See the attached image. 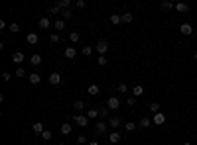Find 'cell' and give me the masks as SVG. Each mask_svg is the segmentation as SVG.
I'll return each instance as SVG.
<instances>
[{
    "mask_svg": "<svg viewBox=\"0 0 197 145\" xmlns=\"http://www.w3.org/2000/svg\"><path fill=\"white\" fill-rule=\"evenodd\" d=\"M95 49H97V53H99V55H105V53L109 51V41H106V39H101V41H97Z\"/></svg>",
    "mask_w": 197,
    "mask_h": 145,
    "instance_id": "6da1fadb",
    "label": "cell"
},
{
    "mask_svg": "<svg viewBox=\"0 0 197 145\" xmlns=\"http://www.w3.org/2000/svg\"><path fill=\"white\" fill-rule=\"evenodd\" d=\"M73 122H75L79 127H87V126H89V118H87V116H79V114H75V116H73Z\"/></svg>",
    "mask_w": 197,
    "mask_h": 145,
    "instance_id": "7a4b0ae2",
    "label": "cell"
},
{
    "mask_svg": "<svg viewBox=\"0 0 197 145\" xmlns=\"http://www.w3.org/2000/svg\"><path fill=\"white\" fill-rule=\"evenodd\" d=\"M106 108H109V110H118L120 108V100L116 98V96L109 98V100H106Z\"/></svg>",
    "mask_w": 197,
    "mask_h": 145,
    "instance_id": "3957f363",
    "label": "cell"
},
{
    "mask_svg": "<svg viewBox=\"0 0 197 145\" xmlns=\"http://www.w3.org/2000/svg\"><path fill=\"white\" fill-rule=\"evenodd\" d=\"M47 80H49V84H53V87H57V84H61V83H63V79H61V75H59V73H51L49 77H47Z\"/></svg>",
    "mask_w": 197,
    "mask_h": 145,
    "instance_id": "277c9868",
    "label": "cell"
},
{
    "mask_svg": "<svg viewBox=\"0 0 197 145\" xmlns=\"http://www.w3.org/2000/svg\"><path fill=\"white\" fill-rule=\"evenodd\" d=\"M106 127H109V123H106L105 120H101V122L95 123V131H97V133H105V131H106Z\"/></svg>",
    "mask_w": 197,
    "mask_h": 145,
    "instance_id": "5b68a950",
    "label": "cell"
},
{
    "mask_svg": "<svg viewBox=\"0 0 197 145\" xmlns=\"http://www.w3.org/2000/svg\"><path fill=\"white\" fill-rule=\"evenodd\" d=\"M26 41H28L30 45H38V43H40V37H38V34H34V31H32V34H28Z\"/></svg>",
    "mask_w": 197,
    "mask_h": 145,
    "instance_id": "8992f818",
    "label": "cell"
},
{
    "mask_svg": "<svg viewBox=\"0 0 197 145\" xmlns=\"http://www.w3.org/2000/svg\"><path fill=\"white\" fill-rule=\"evenodd\" d=\"M162 123H166V116H164L162 112L154 114V126H162Z\"/></svg>",
    "mask_w": 197,
    "mask_h": 145,
    "instance_id": "52a82bcc",
    "label": "cell"
},
{
    "mask_svg": "<svg viewBox=\"0 0 197 145\" xmlns=\"http://www.w3.org/2000/svg\"><path fill=\"white\" fill-rule=\"evenodd\" d=\"M179 31H182L183 35H191L193 34V28H191V24H182L179 26Z\"/></svg>",
    "mask_w": 197,
    "mask_h": 145,
    "instance_id": "ba28073f",
    "label": "cell"
},
{
    "mask_svg": "<svg viewBox=\"0 0 197 145\" xmlns=\"http://www.w3.org/2000/svg\"><path fill=\"white\" fill-rule=\"evenodd\" d=\"M152 123H154V122L150 120V118H142V120L138 122V127H142V130H148V127H150Z\"/></svg>",
    "mask_w": 197,
    "mask_h": 145,
    "instance_id": "9c48e42d",
    "label": "cell"
},
{
    "mask_svg": "<svg viewBox=\"0 0 197 145\" xmlns=\"http://www.w3.org/2000/svg\"><path fill=\"white\" fill-rule=\"evenodd\" d=\"M59 131L63 133V135H69V133L73 131V126H71V123H61V126H59Z\"/></svg>",
    "mask_w": 197,
    "mask_h": 145,
    "instance_id": "30bf717a",
    "label": "cell"
},
{
    "mask_svg": "<svg viewBox=\"0 0 197 145\" xmlns=\"http://www.w3.org/2000/svg\"><path fill=\"white\" fill-rule=\"evenodd\" d=\"M24 59H26V55L22 51H16V53H12V61L14 63H24Z\"/></svg>",
    "mask_w": 197,
    "mask_h": 145,
    "instance_id": "8fae6325",
    "label": "cell"
},
{
    "mask_svg": "<svg viewBox=\"0 0 197 145\" xmlns=\"http://www.w3.org/2000/svg\"><path fill=\"white\" fill-rule=\"evenodd\" d=\"M32 130H34V133H38V135H41V133H44V123H41V122H36V123H32Z\"/></svg>",
    "mask_w": 197,
    "mask_h": 145,
    "instance_id": "7c38bea8",
    "label": "cell"
},
{
    "mask_svg": "<svg viewBox=\"0 0 197 145\" xmlns=\"http://www.w3.org/2000/svg\"><path fill=\"white\" fill-rule=\"evenodd\" d=\"M65 57L67 59H75L77 57V49L75 47H65Z\"/></svg>",
    "mask_w": 197,
    "mask_h": 145,
    "instance_id": "4fadbf2b",
    "label": "cell"
},
{
    "mask_svg": "<svg viewBox=\"0 0 197 145\" xmlns=\"http://www.w3.org/2000/svg\"><path fill=\"white\" fill-rule=\"evenodd\" d=\"M38 26H40L41 30H47V28H49V26H51V22H49V18H45V16H44V18H40Z\"/></svg>",
    "mask_w": 197,
    "mask_h": 145,
    "instance_id": "5bb4252c",
    "label": "cell"
},
{
    "mask_svg": "<svg viewBox=\"0 0 197 145\" xmlns=\"http://www.w3.org/2000/svg\"><path fill=\"white\" fill-rule=\"evenodd\" d=\"M120 139H122V135H120L118 131H113V133L109 135V141H110V143H120Z\"/></svg>",
    "mask_w": 197,
    "mask_h": 145,
    "instance_id": "9a60e30c",
    "label": "cell"
},
{
    "mask_svg": "<svg viewBox=\"0 0 197 145\" xmlns=\"http://www.w3.org/2000/svg\"><path fill=\"white\" fill-rule=\"evenodd\" d=\"M175 10H178L179 14H183V12H187V10H189V4H185V2H178V4H175Z\"/></svg>",
    "mask_w": 197,
    "mask_h": 145,
    "instance_id": "2e32d148",
    "label": "cell"
},
{
    "mask_svg": "<svg viewBox=\"0 0 197 145\" xmlns=\"http://www.w3.org/2000/svg\"><path fill=\"white\" fill-rule=\"evenodd\" d=\"M53 28H55L57 31H63V30H65V20L57 18V20H55V24H53Z\"/></svg>",
    "mask_w": 197,
    "mask_h": 145,
    "instance_id": "e0dca14e",
    "label": "cell"
},
{
    "mask_svg": "<svg viewBox=\"0 0 197 145\" xmlns=\"http://www.w3.org/2000/svg\"><path fill=\"white\" fill-rule=\"evenodd\" d=\"M30 65H34V67L41 65V55H38V53H36V55H32V57H30Z\"/></svg>",
    "mask_w": 197,
    "mask_h": 145,
    "instance_id": "ac0fdd59",
    "label": "cell"
},
{
    "mask_svg": "<svg viewBox=\"0 0 197 145\" xmlns=\"http://www.w3.org/2000/svg\"><path fill=\"white\" fill-rule=\"evenodd\" d=\"M28 80H30L32 84H38L40 80H41V77H40L38 73H30V75H28Z\"/></svg>",
    "mask_w": 197,
    "mask_h": 145,
    "instance_id": "d6986e66",
    "label": "cell"
},
{
    "mask_svg": "<svg viewBox=\"0 0 197 145\" xmlns=\"http://www.w3.org/2000/svg\"><path fill=\"white\" fill-rule=\"evenodd\" d=\"M118 126H120V118L118 116H114V118H110V120H109V127H114V130H116Z\"/></svg>",
    "mask_w": 197,
    "mask_h": 145,
    "instance_id": "ffe728a7",
    "label": "cell"
},
{
    "mask_svg": "<svg viewBox=\"0 0 197 145\" xmlns=\"http://www.w3.org/2000/svg\"><path fill=\"white\" fill-rule=\"evenodd\" d=\"M136 127H138L136 122H126V123H124V130H126V131H134Z\"/></svg>",
    "mask_w": 197,
    "mask_h": 145,
    "instance_id": "44dd1931",
    "label": "cell"
},
{
    "mask_svg": "<svg viewBox=\"0 0 197 145\" xmlns=\"http://www.w3.org/2000/svg\"><path fill=\"white\" fill-rule=\"evenodd\" d=\"M87 92L91 94V96H97V94H99V87H97V84H89Z\"/></svg>",
    "mask_w": 197,
    "mask_h": 145,
    "instance_id": "7402d4cb",
    "label": "cell"
},
{
    "mask_svg": "<svg viewBox=\"0 0 197 145\" xmlns=\"http://www.w3.org/2000/svg\"><path fill=\"white\" fill-rule=\"evenodd\" d=\"M142 92H144V88H142L140 84H136V87L132 88V96H136V98H138V96H142Z\"/></svg>",
    "mask_w": 197,
    "mask_h": 145,
    "instance_id": "603a6c76",
    "label": "cell"
},
{
    "mask_svg": "<svg viewBox=\"0 0 197 145\" xmlns=\"http://www.w3.org/2000/svg\"><path fill=\"white\" fill-rule=\"evenodd\" d=\"M132 20H134V16H132L130 12H124V14H122V22H124V24H130Z\"/></svg>",
    "mask_w": 197,
    "mask_h": 145,
    "instance_id": "cb8c5ba5",
    "label": "cell"
},
{
    "mask_svg": "<svg viewBox=\"0 0 197 145\" xmlns=\"http://www.w3.org/2000/svg\"><path fill=\"white\" fill-rule=\"evenodd\" d=\"M120 22H122V16L120 14H113V16H110V24L116 26V24H120Z\"/></svg>",
    "mask_w": 197,
    "mask_h": 145,
    "instance_id": "d4e9b609",
    "label": "cell"
},
{
    "mask_svg": "<svg viewBox=\"0 0 197 145\" xmlns=\"http://www.w3.org/2000/svg\"><path fill=\"white\" fill-rule=\"evenodd\" d=\"M87 118H89V120H95V118H99V110H87Z\"/></svg>",
    "mask_w": 197,
    "mask_h": 145,
    "instance_id": "484cf974",
    "label": "cell"
},
{
    "mask_svg": "<svg viewBox=\"0 0 197 145\" xmlns=\"http://www.w3.org/2000/svg\"><path fill=\"white\" fill-rule=\"evenodd\" d=\"M69 39H71V41H73V43H77V41H79V39H81V35H79V34H77V31H71V34H69Z\"/></svg>",
    "mask_w": 197,
    "mask_h": 145,
    "instance_id": "4316f807",
    "label": "cell"
},
{
    "mask_svg": "<svg viewBox=\"0 0 197 145\" xmlns=\"http://www.w3.org/2000/svg\"><path fill=\"white\" fill-rule=\"evenodd\" d=\"M73 108H75V110H83L85 108V102L83 100H75V102H73Z\"/></svg>",
    "mask_w": 197,
    "mask_h": 145,
    "instance_id": "83f0119b",
    "label": "cell"
},
{
    "mask_svg": "<svg viewBox=\"0 0 197 145\" xmlns=\"http://www.w3.org/2000/svg\"><path fill=\"white\" fill-rule=\"evenodd\" d=\"M69 18H73V12H71V10H63V12H61V20H69Z\"/></svg>",
    "mask_w": 197,
    "mask_h": 145,
    "instance_id": "f1b7e54d",
    "label": "cell"
},
{
    "mask_svg": "<svg viewBox=\"0 0 197 145\" xmlns=\"http://www.w3.org/2000/svg\"><path fill=\"white\" fill-rule=\"evenodd\" d=\"M162 8H164V10H172V8H175V4H173V2H168V0H164V2H162Z\"/></svg>",
    "mask_w": 197,
    "mask_h": 145,
    "instance_id": "f546056e",
    "label": "cell"
},
{
    "mask_svg": "<svg viewBox=\"0 0 197 145\" xmlns=\"http://www.w3.org/2000/svg\"><path fill=\"white\" fill-rule=\"evenodd\" d=\"M8 30H10V31H12V34H16V31H20V26H18V24H16V22H12V24H10V26H8Z\"/></svg>",
    "mask_w": 197,
    "mask_h": 145,
    "instance_id": "4dcf8cb0",
    "label": "cell"
},
{
    "mask_svg": "<svg viewBox=\"0 0 197 145\" xmlns=\"http://www.w3.org/2000/svg\"><path fill=\"white\" fill-rule=\"evenodd\" d=\"M150 110L154 112V114H158V112H160V104H158V102H152V104H150Z\"/></svg>",
    "mask_w": 197,
    "mask_h": 145,
    "instance_id": "1f68e13d",
    "label": "cell"
},
{
    "mask_svg": "<svg viewBox=\"0 0 197 145\" xmlns=\"http://www.w3.org/2000/svg\"><path fill=\"white\" fill-rule=\"evenodd\" d=\"M51 135H53V133H51L49 130H44V133H41V137H44L45 141H49V139H51Z\"/></svg>",
    "mask_w": 197,
    "mask_h": 145,
    "instance_id": "d6a6232c",
    "label": "cell"
},
{
    "mask_svg": "<svg viewBox=\"0 0 197 145\" xmlns=\"http://www.w3.org/2000/svg\"><path fill=\"white\" fill-rule=\"evenodd\" d=\"M83 55L85 57H91L93 55V47H83Z\"/></svg>",
    "mask_w": 197,
    "mask_h": 145,
    "instance_id": "836d02e7",
    "label": "cell"
},
{
    "mask_svg": "<svg viewBox=\"0 0 197 145\" xmlns=\"http://www.w3.org/2000/svg\"><path fill=\"white\" fill-rule=\"evenodd\" d=\"M118 92H128V84H126V83H120V84H118Z\"/></svg>",
    "mask_w": 197,
    "mask_h": 145,
    "instance_id": "e575fe53",
    "label": "cell"
},
{
    "mask_svg": "<svg viewBox=\"0 0 197 145\" xmlns=\"http://www.w3.org/2000/svg\"><path fill=\"white\" fill-rule=\"evenodd\" d=\"M97 63H99L101 67H105V65H106V57H105V55H99V59H97Z\"/></svg>",
    "mask_w": 197,
    "mask_h": 145,
    "instance_id": "d590c367",
    "label": "cell"
},
{
    "mask_svg": "<svg viewBox=\"0 0 197 145\" xmlns=\"http://www.w3.org/2000/svg\"><path fill=\"white\" fill-rule=\"evenodd\" d=\"M106 114H109V108H101L99 110V118H103V120L106 118Z\"/></svg>",
    "mask_w": 197,
    "mask_h": 145,
    "instance_id": "8d00e7d4",
    "label": "cell"
},
{
    "mask_svg": "<svg viewBox=\"0 0 197 145\" xmlns=\"http://www.w3.org/2000/svg\"><path fill=\"white\" fill-rule=\"evenodd\" d=\"M16 77H26V69L18 67V69H16Z\"/></svg>",
    "mask_w": 197,
    "mask_h": 145,
    "instance_id": "74e56055",
    "label": "cell"
},
{
    "mask_svg": "<svg viewBox=\"0 0 197 145\" xmlns=\"http://www.w3.org/2000/svg\"><path fill=\"white\" fill-rule=\"evenodd\" d=\"M49 41H51V43H57V41H59V35H57V34H51V35H49Z\"/></svg>",
    "mask_w": 197,
    "mask_h": 145,
    "instance_id": "f35d334b",
    "label": "cell"
},
{
    "mask_svg": "<svg viewBox=\"0 0 197 145\" xmlns=\"http://www.w3.org/2000/svg\"><path fill=\"white\" fill-rule=\"evenodd\" d=\"M83 143H87V137H85V135H79V137H77V145H83Z\"/></svg>",
    "mask_w": 197,
    "mask_h": 145,
    "instance_id": "ab89813d",
    "label": "cell"
},
{
    "mask_svg": "<svg viewBox=\"0 0 197 145\" xmlns=\"http://www.w3.org/2000/svg\"><path fill=\"white\" fill-rule=\"evenodd\" d=\"M10 79H12V77H10V73H8V71H4V73H2V80H6V83H8Z\"/></svg>",
    "mask_w": 197,
    "mask_h": 145,
    "instance_id": "60d3db41",
    "label": "cell"
},
{
    "mask_svg": "<svg viewBox=\"0 0 197 145\" xmlns=\"http://www.w3.org/2000/svg\"><path fill=\"white\" fill-rule=\"evenodd\" d=\"M134 102H136V96H130V98L126 100V104H128V106H134Z\"/></svg>",
    "mask_w": 197,
    "mask_h": 145,
    "instance_id": "b9f144b4",
    "label": "cell"
},
{
    "mask_svg": "<svg viewBox=\"0 0 197 145\" xmlns=\"http://www.w3.org/2000/svg\"><path fill=\"white\" fill-rule=\"evenodd\" d=\"M49 12H51V14H59V8H57V6H55V4H53V6L49 8Z\"/></svg>",
    "mask_w": 197,
    "mask_h": 145,
    "instance_id": "7bdbcfd3",
    "label": "cell"
},
{
    "mask_svg": "<svg viewBox=\"0 0 197 145\" xmlns=\"http://www.w3.org/2000/svg\"><path fill=\"white\" fill-rule=\"evenodd\" d=\"M75 6H77V8H85V0H77Z\"/></svg>",
    "mask_w": 197,
    "mask_h": 145,
    "instance_id": "ee69618b",
    "label": "cell"
},
{
    "mask_svg": "<svg viewBox=\"0 0 197 145\" xmlns=\"http://www.w3.org/2000/svg\"><path fill=\"white\" fill-rule=\"evenodd\" d=\"M89 145H99V141H89Z\"/></svg>",
    "mask_w": 197,
    "mask_h": 145,
    "instance_id": "f6af8a7d",
    "label": "cell"
},
{
    "mask_svg": "<svg viewBox=\"0 0 197 145\" xmlns=\"http://www.w3.org/2000/svg\"><path fill=\"white\" fill-rule=\"evenodd\" d=\"M183 145H191V143H189V141H185V143H183Z\"/></svg>",
    "mask_w": 197,
    "mask_h": 145,
    "instance_id": "bcb514c9",
    "label": "cell"
},
{
    "mask_svg": "<svg viewBox=\"0 0 197 145\" xmlns=\"http://www.w3.org/2000/svg\"><path fill=\"white\" fill-rule=\"evenodd\" d=\"M195 61H197V53H195Z\"/></svg>",
    "mask_w": 197,
    "mask_h": 145,
    "instance_id": "7dc6e473",
    "label": "cell"
},
{
    "mask_svg": "<svg viewBox=\"0 0 197 145\" xmlns=\"http://www.w3.org/2000/svg\"><path fill=\"white\" fill-rule=\"evenodd\" d=\"M73 145H77V143H73Z\"/></svg>",
    "mask_w": 197,
    "mask_h": 145,
    "instance_id": "c3c4849f",
    "label": "cell"
},
{
    "mask_svg": "<svg viewBox=\"0 0 197 145\" xmlns=\"http://www.w3.org/2000/svg\"><path fill=\"white\" fill-rule=\"evenodd\" d=\"M59 145H63V143H59Z\"/></svg>",
    "mask_w": 197,
    "mask_h": 145,
    "instance_id": "681fc988",
    "label": "cell"
}]
</instances>
